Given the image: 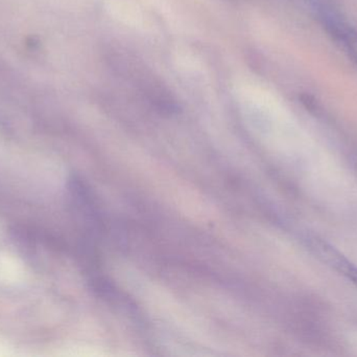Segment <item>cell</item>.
I'll use <instances>...</instances> for the list:
<instances>
[{
	"mask_svg": "<svg viewBox=\"0 0 357 357\" xmlns=\"http://www.w3.org/2000/svg\"><path fill=\"white\" fill-rule=\"evenodd\" d=\"M305 242L306 247L319 261L357 287V265L351 260L348 259L337 247L316 235H308Z\"/></svg>",
	"mask_w": 357,
	"mask_h": 357,
	"instance_id": "1",
	"label": "cell"
},
{
	"mask_svg": "<svg viewBox=\"0 0 357 357\" xmlns=\"http://www.w3.org/2000/svg\"><path fill=\"white\" fill-rule=\"evenodd\" d=\"M331 33L342 44L348 56L357 64V31L344 23H329Z\"/></svg>",
	"mask_w": 357,
	"mask_h": 357,
	"instance_id": "2",
	"label": "cell"
}]
</instances>
